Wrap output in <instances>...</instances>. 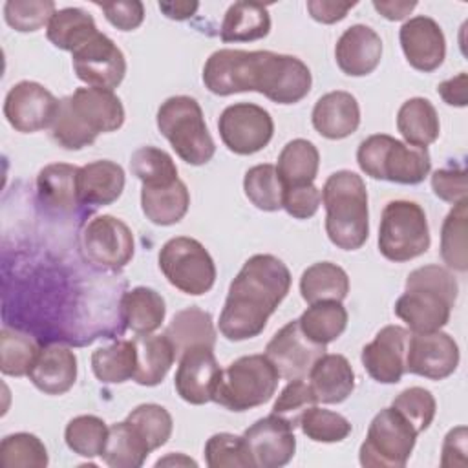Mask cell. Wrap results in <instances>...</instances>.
Here are the masks:
<instances>
[{
	"instance_id": "cell-1",
	"label": "cell",
	"mask_w": 468,
	"mask_h": 468,
	"mask_svg": "<svg viewBox=\"0 0 468 468\" xmlns=\"http://www.w3.org/2000/svg\"><path fill=\"white\" fill-rule=\"evenodd\" d=\"M291 289L287 265L272 254L250 256L230 282L219 333L230 342L258 336Z\"/></svg>"
},
{
	"instance_id": "cell-2",
	"label": "cell",
	"mask_w": 468,
	"mask_h": 468,
	"mask_svg": "<svg viewBox=\"0 0 468 468\" xmlns=\"http://www.w3.org/2000/svg\"><path fill=\"white\" fill-rule=\"evenodd\" d=\"M124 122V106L112 90L77 88L60 99V108L51 126V139L66 150H80L97 135L115 132Z\"/></svg>"
},
{
	"instance_id": "cell-3",
	"label": "cell",
	"mask_w": 468,
	"mask_h": 468,
	"mask_svg": "<svg viewBox=\"0 0 468 468\" xmlns=\"http://www.w3.org/2000/svg\"><path fill=\"white\" fill-rule=\"evenodd\" d=\"M459 292L453 274L439 265H424L406 278V291L395 302V314L411 333H431L444 327Z\"/></svg>"
},
{
	"instance_id": "cell-4",
	"label": "cell",
	"mask_w": 468,
	"mask_h": 468,
	"mask_svg": "<svg viewBox=\"0 0 468 468\" xmlns=\"http://www.w3.org/2000/svg\"><path fill=\"white\" fill-rule=\"evenodd\" d=\"M325 232L342 250L360 249L369 236L367 190L364 179L351 170L331 174L322 188Z\"/></svg>"
},
{
	"instance_id": "cell-5",
	"label": "cell",
	"mask_w": 468,
	"mask_h": 468,
	"mask_svg": "<svg viewBox=\"0 0 468 468\" xmlns=\"http://www.w3.org/2000/svg\"><path fill=\"white\" fill-rule=\"evenodd\" d=\"M356 163L366 176L399 185H419L431 168L428 148L402 143L386 133L366 137L356 150Z\"/></svg>"
},
{
	"instance_id": "cell-6",
	"label": "cell",
	"mask_w": 468,
	"mask_h": 468,
	"mask_svg": "<svg viewBox=\"0 0 468 468\" xmlns=\"http://www.w3.org/2000/svg\"><path fill=\"white\" fill-rule=\"evenodd\" d=\"M155 121L159 132L185 163L199 166L214 157L216 144L207 128L203 110L194 97H168L161 102Z\"/></svg>"
},
{
	"instance_id": "cell-7",
	"label": "cell",
	"mask_w": 468,
	"mask_h": 468,
	"mask_svg": "<svg viewBox=\"0 0 468 468\" xmlns=\"http://www.w3.org/2000/svg\"><path fill=\"white\" fill-rule=\"evenodd\" d=\"M280 375L265 355H247L221 369L212 400L230 411L265 404L278 388Z\"/></svg>"
},
{
	"instance_id": "cell-8",
	"label": "cell",
	"mask_w": 468,
	"mask_h": 468,
	"mask_svg": "<svg viewBox=\"0 0 468 468\" xmlns=\"http://www.w3.org/2000/svg\"><path fill=\"white\" fill-rule=\"evenodd\" d=\"M430 249V229L422 207L415 201H389L380 218L378 250L389 261H410Z\"/></svg>"
},
{
	"instance_id": "cell-9",
	"label": "cell",
	"mask_w": 468,
	"mask_h": 468,
	"mask_svg": "<svg viewBox=\"0 0 468 468\" xmlns=\"http://www.w3.org/2000/svg\"><path fill=\"white\" fill-rule=\"evenodd\" d=\"M271 51L218 49L203 66V84L214 95L261 93Z\"/></svg>"
},
{
	"instance_id": "cell-10",
	"label": "cell",
	"mask_w": 468,
	"mask_h": 468,
	"mask_svg": "<svg viewBox=\"0 0 468 468\" xmlns=\"http://www.w3.org/2000/svg\"><path fill=\"white\" fill-rule=\"evenodd\" d=\"M415 428L395 410H380L360 444L358 459L366 468H402L406 466L417 439Z\"/></svg>"
},
{
	"instance_id": "cell-11",
	"label": "cell",
	"mask_w": 468,
	"mask_h": 468,
	"mask_svg": "<svg viewBox=\"0 0 468 468\" xmlns=\"http://www.w3.org/2000/svg\"><path fill=\"white\" fill-rule=\"evenodd\" d=\"M159 269L170 285L190 296L208 292L216 282L212 256L197 239L188 236H176L161 247Z\"/></svg>"
},
{
	"instance_id": "cell-12",
	"label": "cell",
	"mask_w": 468,
	"mask_h": 468,
	"mask_svg": "<svg viewBox=\"0 0 468 468\" xmlns=\"http://www.w3.org/2000/svg\"><path fill=\"white\" fill-rule=\"evenodd\" d=\"M80 247L86 260L102 271H121L135 250L130 227L110 214L90 219L80 232Z\"/></svg>"
},
{
	"instance_id": "cell-13",
	"label": "cell",
	"mask_w": 468,
	"mask_h": 468,
	"mask_svg": "<svg viewBox=\"0 0 468 468\" xmlns=\"http://www.w3.org/2000/svg\"><path fill=\"white\" fill-rule=\"evenodd\" d=\"M218 130L223 144L230 152L250 155L271 143L274 122L265 108L252 102H236L221 112Z\"/></svg>"
},
{
	"instance_id": "cell-14",
	"label": "cell",
	"mask_w": 468,
	"mask_h": 468,
	"mask_svg": "<svg viewBox=\"0 0 468 468\" xmlns=\"http://www.w3.org/2000/svg\"><path fill=\"white\" fill-rule=\"evenodd\" d=\"M75 75L91 88H117L126 75V58L117 44L97 31L71 53Z\"/></svg>"
},
{
	"instance_id": "cell-15",
	"label": "cell",
	"mask_w": 468,
	"mask_h": 468,
	"mask_svg": "<svg viewBox=\"0 0 468 468\" xmlns=\"http://www.w3.org/2000/svg\"><path fill=\"white\" fill-rule=\"evenodd\" d=\"M58 108L60 101L48 88L33 80L16 82L4 101V115L7 122L22 133L51 128Z\"/></svg>"
},
{
	"instance_id": "cell-16",
	"label": "cell",
	"mask_w": 468,
	"mask_h": 468,
	"mask_svg": "<svg viewBox=\"0 0 468 468\" xmlns=\"http://www.w3.org/2000/svg\"><path fill=\"white\" fill-rule=\"evenodd\" d=\"M325 355V346L309 340L298 320L287 322L267 344L265 356L276 367L280 378H307L316 360Z\"/></svg>"
},
{
	"instance_id": "cell-17",
	"label": "cell",
	"mask_w": 468,
	"mask_h": 468,
	"mask_svg": "<svg viewBox=\"0 0 468 468\" xmlns=\"http://www.w3.org/2000/svg\"><path fill=\"white\" fill-rule=\"evenodd\" d=\"M459 366V346L448 335L439 331L411 333L406 353V371L430 378L442 380Z\"/></svg>"
},
{
	"instance_id": "cell-18",
	"label": "cell",
	"mask_w": 468,
	"mask_h": 468,
	"mask_svg": "<svg viewBox=\"0 0 468 468\" xmlns=\"http://www.w3.org/2000/svg\"><path fill=\"white\" fill-rule=\"evenodd\" d=\"M243 439L254 468H280L287 464L296 452L294 428L274 413L249 426Z\"/></svg>"
},
{
	"instance_id": "cell-19",
	"label": "cell",
	"mask_w": 468,
	"mask_h": 468,
	"mask_svg": "<svg viewBox=\"0 0 468 468\" xmlns=\"http://www.w3.org/2000/svg\"><path fill=\"white\" fill-rule=\"evenodd\" d=\"M174 377L177 395L188 404H207L221 377V367L214 356V347L196 346L183 351Z\"/></svg>"
},
{
	"instance_id": "cell-20",
	"label": "cell",
	"mask_w": 468,
	"mask_h": 468,
	"mask_svg": "<svg viewBox=\"0 0 468 468\" xmlns=\"http://www.w3.org/2000/svg\"><path fill=\"white\" fill-rule=\"evenodd\" d=\"M410 335L411 333L400 325H386L362 347L360 360L373 380L380 384H397L402 378L406 373Z\"/></svg>"
},
{
	"instance_id": "cell-21",
	"label": "cell",
	"mask_w": 468,
	"mask_h": 468,
	"mask_svg": "<svg viewBox=\"0 0 468 468\" xmlns=\"http://www.w3.org/2000/svg\"><path fill=\"white\" fill-rule=\"evenodd\" d=\"M399 40L408 64L419 71H435L446 57L444 33L441 26L426 15L406 20L399 31Z\"/></svg>"
},
{
	"instance_id": "cell-22",
	"label": "cell",
	"mask_w": 468,
	"mask_h": 468,
	"mask_svg": "<svg viewBox=\"0 0 468 468\" xmlns=\"http://www.w3.org/2000/svg\"><path fill=\"white\" fill-rule=\"evenodd\" d=\"M311 84V69L303 60L271 51L261 95L276 104H296L307 97Z\"/></svg>"
},
{
	"instance_id": "cell-23",
	"label": "cell",
	"mask_w": 468,
	"mask_h": 468,
	"mask_svg": "<svg viewBox=\"0 0 468 468\" xmlns=\"http://www.w3.org/2000/svg\"><path fill=\"white\" fill-rule=\"evenodd\" d=\"M335 58L349 77L369 75L380 64L382 40L369 26L355 24L340 35L335 46Z\"/></svg>"
},
{
	"instance_id": "cell-24",
	"label": "cell",
	"mask_w": 468,
	"mask_h": 468,
	"mask_svg": "<svg viewBox=\"0 0 468 468\" xmlns=\"http://www.w3.org/2000/svg\"><path fill=\"white\" fill-rule=\"evenodd\" d=\"M27 377L42 393L62 395L69 391L77 380V356L66 346H46L38 351Z\"/></svg>"
},
{
	"instance_id": "cell-25",
	"label": "cell",
	"mask_w": 468,
	"mask_h": 468,
	"mask_svg": "<svg viewBox=\"0 0 468 468\" xmlns=\"http://www.w3.org/2000/svg\"><path fill=\"white\" fill-rule=\"evenodd\" d=\"M314 130L327 139H344L360 124V106L349 91H329L322 95L311 113Z\"/></svg>"
},
{
	"instance_id": "cell-26",
	"label": "cell",
	"mask_w": 468,
	"mask_h": 468,
	"mask_svg": "<svg viewBox=\"0 0 468 468\" xmlns=\"http://www.w3.org/2000/svg\"><path fill=\"white\" fill-rule=\"evenodd\" d=\"M124 190V170L110 159L91 161L79 168L80 205L106 207L121 197Z\"/></svg>"
},
{
	"instance_id": "cell-27",
	"label": "cell",
	"mask_w": 468,
	"mask_h": 468,
	"mask_svg": "<svg viewBox=\"0 0 468 468\" xmlns=\"http://www.w3.org/2000/svg\"><path fill=\"white\" fill-rule=\"evenodd\" d=\"M309 384L318 402L340 404L355 389V371L344 355H322L309 373Z\"/></svg>"
},
{
	"instance_id": "cell-28",
	"label": "cell",
	"mask_w": 468,
	"mask_h": 468,
	"mask_svg": "<svg viewBox=\"0 0 468 468\" xmlns=\"http://www.w3.org/2000/svg\"><path fill=\"white\" fill-rule=\"evenodd\" d=\"M38 199L60 214L75 212L79 201V166L53 163L44 166L37 176Z\"/></svg>"
},
{
	"instance_id": "cell-29",
	"label": "cell",
	"mask_w": 468,
	"mask_h": 468,
	"mask_svg": "<svg viewBox=\"0 0 468 468\" xmlns=\"http://www.w3.org/2000/svg\"><path fill=\"white\" fill-rule=\"evenodd\" d=\"M190 205V194L186 185L177 179L170 185L143 186L141 188V208L143 214L161 227L179 223Z\"/></svg>"
},
{
	"instance_id": "cell-30",
	"label": "cell",
	"mask_w": 468,
	"mask_h": 468,
	"mask_svg": "<svg viewBox=\"0 0 468 468\" xmlns=\"http://www.w3.org/2000/svg\"><path fill=\"white\" fill-rule=\"evenodd\" d=\"M137 353V367L133 380L141 386H157L170 371L176 349L166 335H137L133 338Z\"/></svg>"
},
{
	"instance_id": "cell-31",
	"label": "cell",
	"mask_w": 468,
	"mask_h": 468,
	"mask_svg": "<svg viewBox=\"0 0 468 468\" xmlns=\"http://www.w3.org/2000/svg\"><path fill=\"white\" fill-rule=\"evenodd\" d=\"M166 314L163 296L150 287H133L121 298L124 325L135 335H150L161 327Z\"/></svg>"
},
{
	"instance_id": "cell-32",
	"label": "cell",
	"mask_w": 468,
	"mask_h": 468,
	"mask_svg": "<svg viewBox=\"0 0 468 468\" xmlns=\"http://www.w3.org/2000/svg\"><path fill=\"white\" fill-rule=\"evenodd\" d=\"M271 31L269 9L256 2H234L221 22L223 42H250L267 37Z\"/></svg>"
},
{
	"instance_id": "cell-33",
	"label": "cell",
	"mask_w": 468,
	"mask_h": 468,
	"mask_svg": "<svg viewBox=\"0 0 468 468\" xmlns=\"http://www.w3.org/2000/svg\"><path fill=\"white\" fill-rule=\"evenodd\" d=\"M397 130L408 144L422 146L435 143L441 133L435 106L424 97H413L402 102L397 113Z\"/></svg>"
},
{
	"instance_id": "cell-34",
	"label": "cell",
	"mask_w": 468,
	"mask_h": 468,
	"mask_svg": "<svg viewBox=\"0 0 468 468\" xmlns=\"http://www.w3.org/2000/svg\"><path fill=\"white\" fill-rule=\"evenodd\" d=\"M165 335L172 342L176 356L196 346L214 347L216 344V329L210 313L196 305L177 311L168 324Z\"/></svg>"
},
{
	"instance_id": "cell-35",
	"label": "cell",
	"mask_w": 468,
	"mask_h": 468,
	"mask_svg": "<svg viewBox=\"0 0 468 468\" xmlns=\"http://www.w3.org/2000/svg\"><path fill=\"white\" fill-rule=\"evenodd\" d=\"M320 166L318 148L307 139L289 141L278 155V176L283 183V188L313 185Z\"/></svg>"
},
{
	"instance_id": "cell-36",
	"label": "cell",
	"mask_w": 468,
	"mask_h": 468,
	"mask_svg": "<svg viewBox=\"0 0 468 468\" xmlns=\"http://www.w3.org/2000/svg\"><path fill=\"white\" fill-rule=\"evenodd\" d=\"M300 292L309 305L327 300L342 302L349 292V276L336 263L318 261L302 272Z\"/></svg>"
},
{
	"instance_id": "cell-37",
	"label": "cell",
	"mask_w": 468,
	"mask_h": 468,
	"mask_svg": "<svg viewBox=\"0 0 468 468\" xmlns=\"http://www.w3.org/2000/svg\"><path fill=\"white\" fill-rule=\"evenodd\" d=\"M148 453V444L124 419L122 422L110 426L106 446L101 457L112 468H139L146 461Z\"/></svg>"
},
{
	"instance_id": "cell-38",
	"label": "cell",
	"mask_w": 468,
	"mask_h": 468,
	"mask_svg": "<svg viewBox=\"0 0 468 468\" xmlns=\"http://www.w3.org/2000/svg\"><path fill=\"white\" fill-rule=\"evenodd\" d=\"M302 333L314 344L327 346L347 327V311L342 302L327 300L311 303L298 318Z\"/></svg>"
},
{
	"instance_id": "cell-39",
	"label": "cell",
	"mask_w": 468,
	"mask_h": 468,
	"mask_svg": "<svg viewBox=\"0 0 468 468\" xmlns=\"http://www.w3.org/2000/svg\"><path fill=\"white\" fill-rule=\"evenodd\" d=\"M97 31L99 29L90 13L79 7H64L55 11V15L51 16L46 35L55 48L73 53Z\"/></svg>"
},
{
	"instance_id": "cell-40",
	"label": "cell",
	"mask_w": 468,
	"mask_h": 468,
	"mask_svg": "<svg viewBox=\"0 0 468 468\" xmlns=\"http://www.w3.org/2000/svg\"><path fill=\"white\" fill-rule=\"evenodd\" d=\"M135 367L137 353L133 340H117L95 349L91 355L93 375L104 384H122L133 378Z\"/></svg>"
},
{
	"instance_id": "cell-41",
	"label": "cell",
	"mask_w": 468,
	"mask_h": 468,
	"mask_svg": "<svg viewBox=\"0 0 468 468\" xmlns=\"http://www.w3.org/2000/svg\"><path fill=\"white\" fill-rule=\"evenodd\" d=\"M468 199L459 201L444 218L441 229V258L442 261L459 272L468 269Z\"/></svg>"
},
{
	"instance_id": "cell-42",
	"label": "cell",
	"mask_w": 468,
	"mask_h": 468,
	"mask_svg": "<svg viewBox=\"0 0 468 468\" xmlns=\"http://www.w3.org/2000/svg\"><path fill=\"white\" fill-rule=\"evenodd\" d=\"M243 190L249 201L265 212L283 208V183L274 165H256L245 172Z\"/></svg>"
},
{
	"instance_id": "cell-43",
	"label": "cell",
	"mask_w": 468,
	"mask_h": 468,
	"mask_svg": "<svg viewBox=\"0 0 468 468\" xmlns=\"http://www.w3.org/2000/svg\"><path fill=\"white\" fill-rule=\"evenodd\" d=\"M38 344L27 333L2 327L0 331V369L9 377L29 375L37 356Z\"/></svg>"
},
{
	"instance_id": "cell-44",
	"label": "cell",
	"mask_w": 468,
	"mask_h": 468,
	"mask_svg": "<svg viewBox=\"0 0 468 468\" xmlns=\"http://www.w3.org/2000/svg\"><path fill=\"white\" fill-rule=\"evenodd\" d=\"M108 430L110 426H106L101 417L79 415L68 422L64 430V439L73 453L91 459L102 453L108 439Z\"/></svg>"
},
{
	"instance_id": "cell-45",
	"label": "cell",
	"mask_w": 468,
	"mask_h": 468,
	"mask_svg": "<svg viewBox=\"0 0 468 468\" xmlns=\"http://www.w3.org/2000/svg\"><path fill=\"white\" fill-rule=\"evenodd\" d=\"M130 168L143 186H161L177 181L174 159L157 146H141L130 157Z\"/></svg>"
},
{
	"instance_id": "cell-46",
	"label": "cell",
	"mask_w": 468,
	"mask_h": 468,
	"mask_svg": "<svg viewBox=\"0 0 468 468\" xmlns=\"http://www.w3.org/2000/svg\"><path fill=\"white\" fill-rule=\"evenodd\" d=\"M48 461L44 442L33 433H11L0 442V464L4 468H44Z\"/></svg>"
},
{
	"instance_id": "cell-47",
	"label": "cell",
	"mask_w": 468,
	"mask_h": 468,
	"mask_svg": "<svg viewBox=\"0 0 468 468\" xmlns=\"http://www.w3.org/2000/svg\"><path fill=\"white\" fill-rule=\"evenodd\" d=\"M126 420L135 428V431L143 437V441L148 444L150 452L161 448L168 442L172 435V415L166 411V408L159 404H139L133 408Z\"/></svg>"
},
{
	"instance_id": "cell-48",
	"label": "cell",
	"mask_w": 468,
	"mask_h": 468,
	"mask_svg": "<svg viewBox=\"0 0 468 468\" xmlns=\"http://www.w3.org/2000/svg\"><path fill=\"white\" fill-rule=\"evenodd\" d=\"M205 461L210 468H254L243 435L214 433L205 444Z\"/></svg>"
},
{
	"instance_id": "cell-49",
	"label": "cell",
	"mask_w": 468,
	"mask_h": 468,
	"mask_svg": "<svg viewBox=\"0 0 468 468\" xmlns=\"http://www.w3.org/2000/svg\"><path fill=\"white\" fill-rule=\"evenodd\" d=\"M300 428L314 442H340L351 433V422L344 415L318 406L302 415Z\"/></svg>"
},
{
	"instance_id": "cell-50",
	"label": "cell",
	"mask_w": 468,
	"mask_h": 468,
	"mask_svg": "<svg viewBox=\"0 0 468 468\" xmlns=\"http://www.w3.org/2000/svg\"><path fill=\"white\" fill-rule=\"evenodd\" d=\"M55 11L51 0H9L4 5V18L15 31L31 33L49 24Z\"/></svg>"
},
{
	"instance_id": "cell-51",
	"label": "cell",
	"mask_w": 468,
	"mask_h": 468,
	"mask_svg": "<svg viewBox=\"0 0 468 468\" xmlns=\"http://www.w3.org/2000/svg\"><path fill=\"white\" fill-rule=\"evenodd\" d=\"M391 408H395L415 428L417 433L428 430L437 411V404L431 391L420 386H413L400 391L393 399Z\"/></svg>"
},
{
	"instance_id": "cell-52",
	"label": "cell",
	"mask_w": 468,
	"mask_h": 468,
	"mask_svg": "<svg viewBox=\"0 0 468 468\" xmlns=\"http://www.w3.org/2000/svg\"><path fill=\"white\" fill-rule=\"evenodd\" d=\"M316 404L318 400L311 389V384L305 378H296L289 380V384L282 389L272 406V413L296 428L300 426L302 415Z\"/></svg>"
},
{
	"instance_id": "cell-53",
	"label": "cell",
	"mask_w": 468,
	"mask_h": 468,
	"mask_svg": "<svg viewBox=\"0 0 468 468\" xmlns=\"http://www.w3.org/2000/svg\"><path fill=\"white\" fill-rule=\"evenodd\" d=\"M431 188L435 196L452 205L468 199L466 170L464 168H441L431 176Z\"/></svg>"
},
{
	"instance_id": "cell-54",
	"label": "cell",
	"mask_w": 468,
	"mask_h": 468,
	"mask_svg": "<svg viewBox=\"0 0 468 468\" xmlns=\"http://www.w3.org/2000/svg\"><path fill=\"white\" fill-rule=\"evenodd\" d=\"M97 7L102 9L106 20L121 29V31H132L137 29L144 20V5L139 0H126V2H110L101 4L95 2Z\"/></svg>"
},
{
	"instance_id": "cell-55",
	"label": "cell",
	"mask_w": 468,
	"mask_h": 468,
	"mask_svg": "<svg viewBox=\"0 0 468 468\" xmlns=\"http://www.w3.org/2000/svg\"><path fill=\"white\" fill-rule=\"evenodd\" d=\"M322 201V192L313 185L287 188L283 194V208L296 219H309L316 214Z\"/></svg>"
},
{
	"instance_id": "cell-56",
	"label": "cell",
	"mask_w": 468,
	"mask_h": 468,
	"mask_svg": "<svg viewBox=\"0 0 468 468\" xmlns=\"http://www.w3.org/2000/svg\"><path fill=\"white\" fill-rule=\"evenodd\" d=\"M466 426L452 428L442 442V455H441V466L444 468H455V466H466Z\"/></svg>"
},
{
	"instance_id": "cell-57",
	"label": "cell",
	"mask_w": 468,
	"mask_h": 468,
	"mask_svg": "<svg viewBox=\"0 0 468 468\" xmlns=\"http://www.w3.org/2000/svg\"><path fill=\"white\" fill-rule=\"evenodd\" d=\"M356 2H336V0H309L307 11L313 20L322 24H335L346 18L347 11L353 9Z\"/></svg>"
},
{
	"instance_id": "cell-58",
	"label": "cell",
	"mask_w": 468,
	"mask_h": 468,
	"mask_svg": "<svg viewBox=\"0 0 468 468\" xmlns=\"http://www.w3.org/2000/svg\"><path fill=\"white\" fill-rule=\"evenodd\" d=\"M437 93L450 106H459V108L466 106L468 104V75L461 71L459 75L441 82L437 86Z\"/></svg>"
},
{
	"instance_id": "cell-59",
	"label": "cell",
	"mask_w": 468,
	"mask_h": 468,
	"mask_svg": "<svg viewBox=\"0 0 468 468\" xmlns=\"http://www.w3.org/2000/svg\"><path fill=\"white\" fill-rule=\"evenodd\" d=\"M415 5H417V2H408V0H388V2H378V0H375L373 2V7L384 16V18H388V20H402V18H406L413 9H415Z\"/></svg>"
},
{
	"instance_id": "cell-60",
	"label": "cell",
	"mask_w": 468,
	"mask_h": 468,
	"mask_svg": "<svg viewBox=\"0 0 468 468\" xmlns=\"http://www.w3.org/2000/svg\"><path fill=\"white\" fill-rule=\"evenodd\" d=\"M199 4L197 2H159V9L166 18L172 20H186L197 11Z\"/></svg>"
},
{
	"instance_id": "cell-61",
	"label": "cell",
	"mask_w": 468,
	"mask_h": 468,
	"mask_svg": "<svg viewBox=\"0 0 468 468\" xmlns=\"http://www.w3.org/2000/svg\"><path fill=\"white\" fill-rule=\"evenodd\" d=\"M161 464H185V466L192 464V466H196L197 463H196V461H192V459H188V457H185L183 453H177V455L170 453L168 457H165V459H159V461L155 463V466H161Z\"/></svg>"
}]
</instances>
